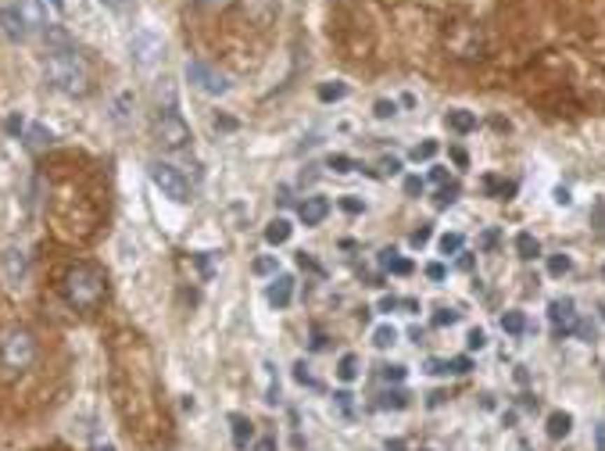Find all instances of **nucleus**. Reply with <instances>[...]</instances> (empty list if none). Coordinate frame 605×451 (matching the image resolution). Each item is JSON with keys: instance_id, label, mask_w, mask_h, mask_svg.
<instances>
[{"instance_id": "1", "label": "nucleus", "mask_w": 605, "mask_h": 451, "mask_svg": "<svg viewBox=\"0 0 605 451\" xmlns=\"http://www.w3.org/2000/svg\"><path fill=\"white\" fill-rule=\"evenodd\" d=\"M43 76H47V83L57 90V94H65V97H86L90 94V69H86L83 57L76 50H69V47L47 50Z\"/></svg>"}, {"instance_id": "2", "label": "nucleus", "mask_w": 605, "mask_h": 451, "mask_svg": "<svg viewBox=\"0 0 605 451\" xmlns=\"http://www.w3.org/2000/svg\"><path fill=\"white\" fill-rule=\"evenodd\" d=\"M62 294H65V301H69L76 312L90 315V312H97L101 301L108 297V280H104V273H101L97 265L79 262V265H72L69 273H65Z\"/></svg>"}, {"instance_id": "3", "label": "nucleus", "mask_w": 605, "mask_h": 451, "mask_svg": "<svg viewBox=\"0 0 605 451\" xmlns=\"http://www.w3.org/2000/svg\"><path fill=\"white\" fill-rule=\"evenodd\" d=\"M0 22H4V33L11 40H25L29 33L47 29V8L43 0H11L0 8Z\"/></svg>"}, {"instance_id": "4", "label": "nucleus", "mask_w": 605, "mask_h": 451, "mask_svg": "<svg viewBox=\"0 0 605 451\" xmlns=\"http://www.w3.org/2000/svg\"><path fill=\"white\" fill-rule=\"evenodd\" d=\"M33 362H36V341L29 329H8V334H0V369L25 373Z\"/></svg>"}, {"instance_id": "5", "label": "nucleus", "mask_w": 605, "mask_h": 451, "mask_svg": "<svg viewBox=\"0 0 605 451\" xmlns=\"http://www.w3.org/2000/svg\"><path fill=\"white\" fill-rule=\"evenodd\" d=\"M150 183H155L169 201H176V204H187L190 201V183H187V176L179 172L176 165H169V162H150Z\"/></svg>"}, {"instance_id": "6", "label": "nucleus", "mask_w": 605, "mask_h": 451, "mask_svg": "<svg viewBox=\"0 0 605 451\" xmlns=\"http://www.w3.org/2000/svg\"><path fill=\"white\" fill-rule=\"evenodd\" d=\"M129 54H133V62L140 69H155L162 62V54H165V40L155 33V29H140V33L129 40Z\"/></svg>"}, {"instance_id": "7", "label": "nucleus", "mask_w": 605, "mask_h": 451, "mask_svg": "<svg viewBox=\"0 0 605 451\" xmlns=\"http://www.w3.org/2000/svg\"><path fill=\"white\" fill-rule=\"evenodd\" d=\"M155 133H158L162 147H169V150H179V147H187V143H190V129H187V122H183V118H179L172 108L158 111V118H155Z\"/></svg>"}, {"instance_id": "8", "label": "nucleus", "mask_w": 605, "mask_h": 451, "mask_svg": "<svg viewBox=\"0 0 605 451\" xmlns=\"http://www.w3.org/2000/svg\"><path fill=\"white\" fill-rule=\"evenodd\" d=\"M187 79L201 90V94H208V97H222L226 90H229L226 76L215 72L211 65H204V62H190V65H187Z\"/></svg>"}, {"instance_id": "9", "label": "nucleus", "mask_w": 605, "mask_h": 451, "mask_svg": "<svg viewBox=\"0 0 605 451\" xmlns=\"http://www.w3.org/2000/svg\"><path fill=\"white\" fill-rule=\"evenodd\" d=\"M0 273H4L8 287H22L29 280V255L22 248H15V244L4 248V251H0Z\"/></svg>"}, {"instance_id": "10", "label": "nucleus", "mask_w": 605, "mask_h": 451, "mask_svg": "<svg viewBox=\"0 0 605 451\" xmlns=\"http://www.w3.org/2000/svg\"><path fill=\"white\" fill-rule=\"evenodd\" d=\"M577 305H573V297H562V301H552L548 305V319H552V329L555 337H566L577 329V312H573Z\"/></svg>"}, {"instance_id": "11", "label": "nucleus", "mask_w": 605, "mask_h": 451, "mask_svg": "<svg viewBox=\"0 0 605 451\" xmlns=\"http://www.w3.org/2000/svg\"><path fill=\"white\" fill-rule=\"evenodd\" d=\"M329 215V201L326 197H305L301 201V222L305 226H319Z\"/></svg>"}, {"instance_id": "12", "label": "nucleus", "mask_w": 605, "mask_h": 451, "mask_svg": "<svg viewBox=\"0 0 605 451\" xmlns=\"http://www.w3.org/2000/svg\"><path fill=\"white\" fill-rule=\"evenodd\" d=\"M269 305L272 308H287L290 305V297H294V280L290 276H280V280H272V287H269Z\"/></svg>"}, {"instance_id": "13", "label": "nucleus", "mask_w": 605, "mask_h": 451, "mask_svg": "<svg viewBox=\"0 0 605 451\" xmlns=\"http://www.w3.org/2000/svg\"><path fill=\"white\" fill-rule=\"evenodd\" d=\"M133 108H136V97L129 94V90H126V94H118L115 104H111V122H115V126H126L129 115H133Z\"/></svg>"}, {"instance_id": "14", "label": "nucleus", "mask_w": 605, "mask_h": 451, "mask_svg": "<svg viewBox=\"0 0 605 451\" xmlns=\"http://www.w3.org/2000/svg\"><path fill=\"white\" fill-rule=\"evenodd\" d=\"M444 122H448L451 133H473V129H476V115L455 108V111H448V115H444Z\"/></svg>"}, {"instance_id": "15", "label": "nucleus", "mask_w": 605, "mask_h": 451, "mask_svg": "<svg viewBox=\"0 0 605 451\" xmlns=\"http://www.w3.org/2000/svg\"><path fill=\"white\" fill-rule=\"evenodd\" d=\"M380 265L387 269V273H394V276H408V273H412V262H408V258H398L394 248H383V251H380Z\"/></svg>"}, {"instance_id": "16", "label": "nucleus", "mask_w": 605, "mask_h": 451, "mask_svg": "<svg viewBox=\"0 0 605 451\" xmlns=\"http://www.w3.org/2000/svg\"><path fill=\"white\" fill-rule=\"evenodd\" d=\"M229 427H233V444H236V448H248V444H251L255 427H251L248 415H229Z\"/></svg>"}, {"instance_id": "17", "label": "nucleus", "mask_w": 605, "mask_h": 451, "mask_svg": "<svg viewBox=\"0 0 605 451\" xmlns=\"http://www.w3.org/2000/svg\"><path fill=\"white\" fill-rule=\"evenodd\" d=\"M50 143H54V133L47 126H29L25 129V147L29 150H47Z\"/></svg>"}, {"instance_id": "18", "label": "nucleus", "mask_w": 605, "mask_h": 451, "mask_svg": "<svg viewBox=\"0 0 605 451\" xmlns=\"http://www.w3.org/2000/svg\"><path fill=\"white\" fill-rule=\"evenodd\" d=\"M483 190H487L491 197H498V201H508L512 194H516V183H512V179H498V176H487V179H483Z\"/></svg>"}, {"instance_id": "19", "label": "nucleus", "mask_w": 605, "mask_h": 451, "mask_svg": "<svg viewBox=\"0 0 605 451\" xmlns=\"http://www.w3.org/2000/svg\"><path fill=\"white\" fill-rule=\"evenodd\" d=\"M290 222L287 219H272L269 226H265V240H269V244L272 248H280V244H287V240H290Z\"/></svg>"}, {"instance_id": "20", "label": "nucleus", "mask_w": 605, "mask_h": 451, "mask_svg": "<svg viewBox=\"0 0 605 451\" xmlns=\"http://www.w3.org/2000/svg\"><path fill=\"white\" fill-rule=\"evenodd\" d=\"M569 430H573V415L569 412H552L548 415V437L552 441H562Z\"/></svg>"}, {"instance_id": "21", "label": "nucleus", "mask_w": 605, "mask_h": 451, "mask_svg": "<svg viewBox=\"0 0 605 451\" xmlns=\"http://www.w3.org/2000/svg\"><path fill=\"white\" fill-rule=\"evenodd\" d=\"M501 329H505V334H512V337L527 334V315L523 312H505L501 315Z\"/></svg>"}, {"instance_id": "22", "label": "nucleus", "mask_w": 605, "mask_h": 451, "mask_svg": "<svg viewBox=\"0 0 605 451\" xmlns=\"http://www.w3.org/2000/svg\"><path fill=\"white\" fill-rule=\"evenodd\" d=\"M373 344L383 351V348H390V344H398V329L390 326V322H380L376 329H373Z\"/></svg>"}, {"instance_id": "23", "label": "nucleus", "mask_w": 605, "mask_h": 451, "mask_svg": "<svg viewBox=\"0 0 605 451\" xmlns=\"http://www.w3.org/2000/svg\"><path fill=\"white\" fill-rule=\"evenodd\" d=\"M516 255L530 262V258H537V255H541V244H537V240H534L530 233H516Z\"/></svg>"}, {"instance_id": "24", "label": "nucleus", "mask_w": 605, "mask_h": 451, "mask_svg": "<svg viewBox=\"0 0 605 451\" xmlns=\"http://www.w3.org/2000/svg\"><path fill=\"white\" fill-rule=\"evenodd\" d=\"M337 376L344 380V383H351L355 376H358V358L348 351V355H341V362H337Z\"/></svg>"}, {"instance_id": "25", "label": "nucleus", "mask_w": 605, "mask_h": 451, "mask_svg": "<svg viewBox=\"0 0 605 451\" xmlns=\"http://www.w3.org/2000/svg\"><path fill=\"white\" fill-rule=\"evenodd\" d=\"M462 244H466V236H462V233H444V236L437 240L441 255H459V251H462Z\"/></svg>"}, {"instance_id": "26", "label": "nucleus", "mask_w": 605, "mask_h": 451, "mask_svg": "<svg viewBox=\"0 0 605 451\" xmlns=\"http://www.w3.org/2000/svg\"><path fill=\"white\" fill-rule=\"evenodd\" d=\"M341 97H348V86H344V83H322V86H319V101H322V104L341 101Z\"/></svg>"}, {"instance_id": "27", "label": "nucleus", "mask_w": 605, "mask_h": 451, "mask_svg": "<svg viewBox=\"0 0 605 451\" xmlns=\"http://www.w3.org/2000/svg\"><path fill=\"white\" fill-rule=\"evenodd\" d=\"M376 405L380 408H405L408 405V394H405V390H387V394H380Z\"/></svg>"}, {"instance_id": "28", "label": "nucleus", "mask_w": 605, "mask_h": 451, "mask_svg": "<svg viewBox=\"0 0 605 451\" xmlns=\"http://www.w3.org/2000/svg\"><path fill=\"white\" fill-rule=\"evenodd\" d=\"M437 155V140H422L412 147V162H430Z\"/></svg>"}, {"instance_id": "29", "label": "nucleus", "mask_w": 605, "mask_h": 451, "mask_svg": "<svg viewBox=\"0 0 605 451\" xmlns=\"http://www.w3.org/2000/svg\"><path fill=\"white\" fill-rule=\"evenodd\" d=\"M455 197H459V183H444V187L437 190L434 204H437V208H448V204H455Z\"/></svg>"}, {"instance_id": "30", "label": "nucleus", "mask_w": 605, "mask_h": 451, "mask_svg": "<svg viewBox=\"0 0 605 451\" xmlns=\"http://www.w3.org/2000/svg\"><path fill=\"white\" fill-rule=\"evenodd\" d=\"M569 269H573L569 255H552V258H548V276H566Z\"/></svg>"}, {"instance_id": "31", "label": "nucleus", "mask_w": 605, "mask_h": 451, "mask_svg": "<svg viewBox=\"0 0 605 451\" xmlns=\"http://www.w3.org/2000/svg\"><path fill=\"white\" fill-rule=\"evenodd\" d=\"M469 369H473L469 355H455V358H448V373H455V376H466Z\"/></svg>"}, {"instance_id": "32", "label": "nucleus", "mask_w": 605, "mask_h": 451, "mask_svg": "<svg viewBox=\"0 0 605 451\" xmlns=\"http://www.w3.org/2000/svg\"><path fill=\"white\" fill-rule=\"evenodd\" d=\"M326 165L334 169V172H351V169H355V162H351L348 155H329V158H326Z\"/></svg>"}, {"instance_id": "33", "label": "nucleus", "mask_w": 605, "mask_h": 451, "mask_svg": "<svg viewBox=\"0 0 605 451\" xmlns=\"http://www.w3.org/2000/svg\"><path fill=\"white\" fill-rule=\"evenodd\" d=\"M466 348H469V351H483V348H487V334H483V329H469Z\"/></svg>"}, {"instance_id": "34", "label": "nucleus", "mask_w": 605, "mask_h": 451, "mask_svg": "<svg viewBox=\"0 0 605 451\" xmlns=\"http://www.w3.org/2000/svg\"><path fill=\"white\" fill-rule=\"evenodd\" d=\"M455 322H459V312H455V308H437L434 326H455Z\"/></svg>"}, {"instance_id": "35", "label": "nucleus", "mask_w": 605, "mask_h": 451, "mask_svg": "<svg viewBox=\"0 0 605 451\" xmlns=\"http://www.w3.org/2000/svg\"><path fill=\"white\" fill-rule=\"evenodd\" d=\"M380 376H383V380H390V383H401V380L408 376V369H405V366H383V369H380Z\"/></svg>"}, {"instance_id": "36", "label": "nucleus", "mask_w": 605, "mask_h": 451, "mask_svg": "<svg viewBox=\"0 0 605 451\" xmlns=\"http://www.w3.org/2000/svg\"><path fill=\"white\" fill-rule=\"evenodd\" d=\"M430 236H434V229H430V226H419V229H415V233L408 236V244H412V248H422V244H427Z\"/></svg>"}, {"instance_id": "37", "label": "nucleus", "mask_w": 605, "mask_h": 451, "mask_svg": "<svg viewBox=\"0 0 605 451\" xmlns=\"http://www.w3.org/2000/svg\"><path fill=\"white\" fill-rule=\"evenodd\" d=\"M255 273H258V276H269V273H276V258H272V255L258 258V262H255Z\"/></svg>"}, {"instance_id": "38", "label": "nucleus", "mask_w": 605, "mask_h": 451, "mask_svg": "<svg viewBox=\"0 0 605 451\" xmlns=\"http://www.w3.org/2000/svg\"><path fill=\"white\" fill-rule=\"evenodd\" d=\"M394 111H398V104H394V101H376V108H373V115H376V118H394Z\"/></svg>"}, {"instance_id": "39", "label": "nucleus", "mask_w": 605, "mask_h": 451, "mask_svg": "<svg viewBox=\"0 0 605 451\" xmlns=\"http://www.w3.org/2000/svg\"><path fill=\"white\" fill-rule=\"evenodd\" d=\"M297 265H301V269H308V273H315V276H322V265H319L312 255H305V251L297 255Z\"/></svg>"}, {"instance_id": "40", "label": "nucleus", "mask_w": 605, "mask_h": 451, "mask_svg": "<svg viewBox=\"0 0 605 451\" xmlns=\"http://www.w3.org/2000/svg\"><path fill=\"white\" fill-rule=\"evenodd\" d=\"M498 240H501V233H498V229H483V236H480V248H483V251H491V248L498 244Z\"/></svg>"}, {"instance_id": "41", "label": "nucleus", "mask_w": 605, "mask_h": 451, "mask_svg": "<svg viewBox=\"0 0 605 451\" xmlns=\"http://www.w3.org/2000/svg\"><path fill=\"white\" fill-rule=\"evenodd\" d=\"M401 172V162L398 158H383L380 162V176H398Z\"/></svg>"}, {"instance_id": "42", "label": "nucleus", "mask_w": 605, "mask_h": 451, "mask_svg": "<svg viewBox=\"0 0 605 451\" xmlns=\"http://www.w3.org/2000/svg\"><path fill=\"white\" fill-rule=\"evenodd\" d=\"M573 334H577L581 341H588V344H591V341H595V326H591V322H581V319H577V329H573Z\"/></svg>"}, {"instance_id": "43", "label": "nucleus", "mask_w": 605, "mask_h": 451, "mask_svg": "<svg viewBox=\"0 0 605 451\" xmlns=\"http://www.w3.org/2000/svg\"><path fill=\"white\" fill-rule=\"evenodd\" d=\"M427 276H430V280H434V283H441V280H444V276H448V269H444V265H441V262H430V265H427Z\"/></svg>"}, {"instance_id": "44", "label": "nucleus", "mask_w": 605, "mask_h": 451, "mask_svg": "<svg viewBox=\"0 0 605 451\" xmlns=\"http://www.w3.org/2000/svg\"><path fill=\"white\" fill-rule=\"evenodd\" d=\"M4 126H8V133H11V136H22V129H25V118H22V115H11Z\"/></svg>"}, {"instance_id": "45", "label": "nucleus", "mask_w": 605, "mask_h": 451, "mask_svg": "<svg viewBox=\"0 0 605 451\" xmlns=\"http://www.w3.org/2000/svg\"><path fill=\"white\" fill-rule=\"evenodd\" d=\"M405 194H408V197H419V194H422V179H419V176H408V179H405Z\"/></svg>"}, {"instance_id": "46", "label": "nucleus", "mask_w": 605, "mask_h": 451, "mask_svg": "<svg viewBox=\"0 0 605 451\" xmlns=\"http://www.w3.org/2000/svg\"><path fill=\"white\" fill-rule=\"evenodd\" d=\"M427 373L444 376V373H448V362H444V358H427Z\"/></svg>"}, {"instance_id": "47", "label": "nucleus", "mask_w": 605, "mask_h": 451, "mask_svg": "<svg viewBox=\"0 0 605 451\" xmlns=\"http://www.w3.org/2000/svg\"><path fill=\"white\" fill-rule=\"evenodd\" d=\"M294 380H297V383H308V387H315V380L308 376V369H305V362H297V366H294Z\"/></svg>"}, {"instance_id": "48", "label": "nucleus", "mask_w": 605, "mask_h": 451, "mask_svg": "<svg viewBox=\"0 0 605 451\" xmlns=\"http://www.w3.org/2000/svg\"><path fill=\"white\" fill-rule=\"evenodd\" d=\"M341 208H344L348 215H358V212H362V201H358V197H341Z\"/></svg>"}, {"instance_id": "49", "label": "nucleus", "mask_w": 605, "mask_h": 451, "mask_svg": "<svg viewBox=\"0 0 605 451\" xmlns=\"http://www.w3.org/2000/svg\"><path fill=\"white\" fill-rule=\"evenodd\" d=\"M197 269H201L204 276H211V273H215V262H211V255H197Z\"/></svg>"}, {"instance_id": "50", "label": "nucleus", "mask_w": 605, "mask_h": 451, "mask_svg": "<svg viewBox=\"0 0 605 451\" xmlns=\"http://www.w3.org/2000/svg\"><path fill=\"white\" fill-rule=\"evenodd\" d=\"M451 162H455L459 169H466V165H469V158H466V150H462V147H451Z\"/></svg>"}, {"instance_id": "51", "label": "nucleus", "mask_w": 605, "mask_h": 451, "mask_svg": "<svg viewBox=\"0 0 605 451\" xmlns=\"http://www.w3.org/2000/svg\"><path fill=\"white\" fill-rule=\"evenodd\" d=\"M398 305H401L398 297H380V305H376V308H380V312H394Z\"/></svg>"}, {"instance_id": "52", "label": "nucleus", "mask_w": 605, "mask_h": 451, "mask_svg": "<svg viewBox=\"0 0 605 451\" xmlns=\"http://www.w3.org/2000/svg\"><path fill=\"white\" fill-rule=\"evenodd\" d=\"M430 179H434V183H441V187H444V183H448V169L434 165V169H430Z\"/></svg>"}, {"instance_id": "53", "label": "nucleus", "mask_w": 605, "mask_h": 451, "mask_svg": "<svg viewBox=\"0 0 605 451\" xmlns=\"http://www.w3.org/2000/svg\"><path fill=\"white\" fill-rule=\"evenodd\" d=\"M334 398H337V405H341L344 412H351V394H348V390H337Z\"/></svg>"}, {"instance_id": "54", "label": "nucleus", "mask_w": 605, "mask_h": 451, "mask_svg": "<svg viewBox=\"0 0 605 451\" xmlns=\"http://www.w3.org/2000/svg\"><path fill=\"white\" fill-rule=\"evenodd\" d=\"M569 201H573V197H569V190H562V187H555V204H562V208H566Z\"/></svg>"}, {"instance_id": "55", "label": "nucleus", "mask_w": 605, "mask_h": 451, "mask_svg": "<svg viewBox=\"0 0 605 451\" xmlns=\"http://www.w3.org/2000/svg\"><path fill=\"white\" fill-rule=\"evenodd\" d=\"M398 308H405V312H419V301H415V297H405Z\"/></svg>"}, {"instance_id": "56", "label": "nucleus", "mask_w": 605, "mask_h": 451, "mask_svg": "<svg viewBox=\"0 0 605 451\" xmlns=\"http://www.w3.org/2000/svg\"><path fill=\"white\" fill-rule=\"evenodd\" d=\"M595 441H598V451H605V423H598V430H595Z\"/></svg>"}, {"instance_id": "57", "label": "nucleus", "mask_w": 605, "mask_h": 451, "mask_svg": "<svg viewBox=\"0 0 605 451\" xmlns=\"http://www.w3.org/2000/svg\"><path fill=\"white\" fill-rule=\"evenodd\" d=\"M387 451H405V441L394 437V441H387Z\"/></svg>"}, {"instance_id": "58", "label": "nucleus", "mask_w": 605, "mask_h": 451, "mask_svg": "<svg viewBox=\"0 0 605 451\" xmlns=\"http://www.w3.org/2000/svg\"><path fill=\"white\" fill-rule=\"evenodd\" d=\"M258 451H276V441H272V437H265V441H258Z\"/></svg>"}, {"instance_id": "59", "label": "nucleus", "mask_w": 605, "mask_h": 451, "mask_svg": "<svg viewBox=\"0 0 605 451\" xmlns=\"http://www.w3.org/2000/svg\"><path fill=\"white\" fill-rule=\"evenodd\" d=\"M459 269H462V273H469V269H473V255H462L459 258Z\"/></svg>"}, {"instance_id": "60", "label": "nucleus", "mask_w": 605, "mask_h": 451, "mask_svg": "<svg viewBox=\"0 0 605 451\" xmlns=\"http://www.w3.org/2000/svg\"><path fill=\"white\" fill-rule=\"evenodd\" d=\"M312 348H315V351H322V348H326V337L319 334V329H315V337H312Z\"/></svg>"}, {"instance_id": "61", "label": "nucleus", "mask_w": 605, "mask_h": 451, "mask_svg": "<svg viewBox=\"0 0 605 451\" xmlns=\"http://www.w3.org/2000/svg\"><path fill=\"white\" fill-rule=\"evenodd\" d=\"M104 4H108L111 11H126V0H104Z\"/></svg>"}, {"instance_id": "62", "label": "nucleus", "mask_w": 605, "mask_h": 451, "mask_svg": "<svg viewBox=\"0 0 605 451\" xmlns=\"http://www.w3.org/2000/svg\"><path fill=\"white\" fill-rule=\"evenodd\" d=\"M47 4H50L54 11H65V0H47Z\"/></svg>"}, {"instance_id": "63", "label": "nucleus", "mask_w": 605, "mask_h": 451, "mask_svg": "<svg viewBox=\"0 0 605 451\" xmlns=\"http://www.w3.org/2000/svg\"><path fill=\"white\" fill-rule=\"evenodd\" d=\"M94 451H115V448H111V444H104V448H94Z\"/></svg>"}, {"instance_id": "64", "label": "nucleus", "mask_w": 605, "mask_h": 451, "mask_svg": "<svg viewBox=\"0 0 605 451\" xmlns=\"http://www.w3.org/2000/svg\"><path fill=\"white\" fill-rule=\"evenodd\" d=\"M602 276H605V265H602Z\"/></svg>"}]
</instances>
